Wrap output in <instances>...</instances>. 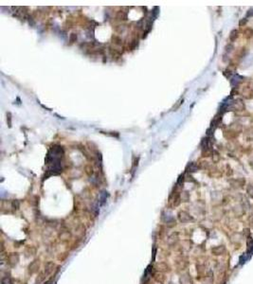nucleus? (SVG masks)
I'll list each match as a JSON object with an SVG mask.
<instances>
[{
	"label": "nucleus",
	"mask_w": 253,
	"mask_h": 284,
	"mask_svg": "<svg viewBox=\"0 0 253 284\" xmlns=\"http://www.w3.org/2000/svg\"><path fill=\"white\" fill-rule=\"evenodd\" d=\"M231 106H232L233 109H235V110H244L245 109V104H244L243 101H241V99L234 101L232 103H231Z\"/></svg>",
	"instance_id": "obj_3"
},
{
	"label": "nucleus",
	"mask_w": 253,
	"mask_h": 284,
	"mask_svg": "<svg viewBox=\"0 0 253 284\" xmlns=\"http://www.w3.org/2000/svg\"><path fill=\"white\" fill-rule=\"evenodd\" d=\"M226 251V247L225 245H217V246H215V247H213V248L212 249V252L213 255H216V256H219V255H222V254H224Z\"/></svg>",
	"instance_id": "obj_2"
},
{
	"label": "nucleus",
	"mask_w": 253,
	"mask_h": 284,
	"mask_svg": "<svg viewBox=\"0 0 253 284\" xmlns=\"http://www.w3.org/2000/svg\"><path fill=\"white\" fill-rule=\"evenodd\" d=\"M18 261H19V256L17 254H11V255L9 256V263L11 265H15Z\"/></svg>",
	"instance_id": "obj_7"
},
{
	"label": "nucleus",
	"mask_w": 253,
	"mask_h": 284,
	"mask_svg": "<svg viewBox=\"0 0 253 284\" xmlns=\"http://www.w3.org/2000/svg\"><path fill=\"white\" fill-rule=\"evenodd\" d=\"M246 19H243V20H241V22H240V26H243L244 24H246Z\"/></svg>",
	"instance_id": "obj_17"
},
{
	"label": "nucleus",
	"mask_w": 253,
	"mask_h": 284,
	"mask_svg": "<svg viewBox=\"0 0 253 284\" xmlns=\"http://www.w3.org/2000/svg\"><path fill=\"white\" fill-rule=\"evenodd\" d=\"M189 168H190V171H192V173H194V171H196L198 170V166L195 164V163H194V162L190 163V164L188 165L187 169H189Z\"/></svg>",
	"instance_id": "obj_9"
},
{
	"label": "nucleus",
	"mask_w": 253,
	"mask_h": 284,
	"mask_svg": "<svg viewBox=\"0 0 253 284\" xmlns=\"http://www.w3.org/2000/svg\"><path fill=\"white\" fill-rule=\"evenodd\" d=\"M76 40H77V35L74 34V33H72V34L70 35V42L71 43H74Z\"/></svg>",
	"instance_id": "obj_15"
},
{
	"label": "nucleus",
	"mask_w": 253,
	"mask_h": 284,
	"mask_svg": "<svg viewBox=\"0 0 253 284\" xmlns=\"http://www.w3.org/2000/svg\"><path fill=\"white\" fill-rule=\"evenodd\" d=\"M7 117H8V124H9V127H11V113H8L7 115Z\"/></svg>",
	"instance_id": "obj_14"
},
{
	"label": "nucleus",
	"mask_w": 253,
	"mask_h": 284,
	"mask_svg": "<svg viewBox=\"0 0 253 284\" xmlns=\"http://www.w3.org/2000/svg\"><path fill=\"white\" fill-rule=\"evenodd\" d=\"M180 283L181 284H192V280L191 279V277L188 276V275H185V276H182L180 277Z\"/></svg>",
	"instance_id": "obj_8"
},
{
	"label": "nucleus",
	"mask_w": 253,
	"mask_h": 284,
	"mask_svg": "<svg viewBox=\"0 0 253 284\" xmlns=\"http://www.w3.org/2000/svg\"><path fill=\"white\" fill-rule=\"evenodd\" d=\"M178 218L180 220V222L182 223H189L194 221V218L189 213H187L186 211H180L178 214Z\"/></svg>",
	"instance_id": "obj_1"
},
{
	"label": "nucleus",
	"mask_w": 253,
	"mask_h": 284,
	"mask_svg": "<svg viewBox=\"0 0 253 284\" xmlns=\"http://www.w3.org/2000/svg\"><path fill=\"white\" fill-rule=\"evenodd\" d=\"M51 283V280H49V281H47V282H46V283H45V284H50Z\"/></svg>",
	"instance_id": "obj_18"
},
{
	"label": "nucleus",
	"mask_w": 253,
	"mask_h": 284,
	"mask_svg": "<svg viewBox=\"0 0 253 284\" xmlns=\"http://www.w3.org/2000/svg\"><path fill=\"white\" fill-rule=\"evenodd\" d=\"M11 205H13V207L14 209H18V207H19V202L18 201H13Z\"/></svg>",
	"instance_id": "obj_13"
},
{
	"label": "nucleus",
	"mask_w": 253,
	"mask_h": 284,
	"mask_svg": "<svg viewBox=\"0 0 253 284\" xmlns=\"http://www.w3.org/2000/svg\"><path fill=\"white\" fill-rule=\"evenodd\" d=\"M238 37V31H236V29H233L232 31L230 32V41L231 42H233V41H235V39Z\"/></svg>",
	"instance_id": "obj_10"
},
{
	"label": "nucleus",
	"mask_w": 253,
	"mask_h": 284,
	"mask_svg": "<svg viewBox=\"0 0 253 284\" xmlns=\"http://www.w3.org/2000/svg\"><path fill=\"white\" fill-rule=\"evenodd\" d=\"M53 268H54V264L52 262H47V263L45 265V273H44V277L49 276L53 272Z\"/></svg>",
	"instance_id": "obj_5"
},
{
	"label": "nucleus",
	"mask_w": 253,
	"mask_h": 284,
	"mask_svg": "<svg viewBox=\"0 0 253 284\" xmlns=\"http://www.w3.org/2000/svg\"><path fill=\"white\" fill-rule=\"evenodd\" d=\"M251 225H252V226H253V220H252V222H251Z\"/></svg>",
	"instance_id": "obj_19"
},
{
	"label": "nucleus",
	"mask_w": 253,
	"mask_h": 284,
	"mask_svg": "<svg viewBox=\"0 0 253 284\" xmlns=\"http://www.w3.org/2000/svg\"><path fill=\"white\" fill-rule=\"evenodd\" d=\"M244 231H245V232H244V234H246V236H249V233H250V232H249V229H248V228H246V229H245V230H244Z\"/></svg>",
	"instance_id": "obj_16"
},
{
	"label": "nucleus",
	"mask_w": 253,
	"mask_h": 284,
	"mask_svg": "<svg viewBox=\"0 0 253 284\" xmlns=\"http://www.w3.org/2000/svg\"><path fill=\"white\" fill-rule=\"evenodd\" d=\"M244 35L246 36V38H250L253 36V29H246L245 31H244Z\"/></svg>",
	"instance_id": "obj_11"
},
{
	"label": "nucleus",
	"mask_w": 253,
	"mask_h": 284,
	"mask_svg": "<svg viewBox=\"0 0 253 284\" xmlns=\"http://www.w3.org/2000/svg\"><path fill=\"white\" fill-rule=\"evenodd\" d=\"M38 269H39V261L35 259L34 261H32L31 263L29 264V273L31 274H34L38 271Z\"/></svg>",
	"instance_id": "obj_4"
},
{
	"label": "nucleus",
	"mask_w": 253,
	"mask_h": 284,
	"mask_svg": "<svg viewBox=\"0 0 253 284\" xmlns=\"http://www.w3.org/2000/svg\"><path fill=\"white\" fill-rule=\"evenodd\" d=\"M246 192L250 196L251 198H253V186H249L248 187V189H246Z\"/></svg>",
	"instance_id": "obj_12"
},
{
	"label": "nucleus",
	"mask_w": 253,
	"mask_h": 284,
	"mask_svg": "<svg viewBox=\"0 0 253 284\" xmlns=\"http://www.w3.org/2000/svg\"><path fill=\"white\" fill-rule=\"evenodd\" d=\"M230 182H231V184H232V186L235 187V188H242V187L245 185L246 181H245V179H242V178H240V179L231 180Z\"/></svg>",
	"instance_id": "obj_6"
}]
</instances>
